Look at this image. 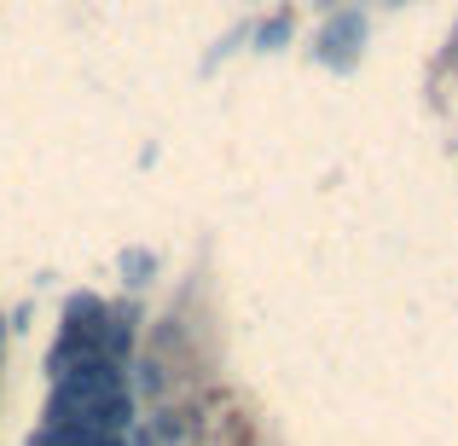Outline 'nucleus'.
I'll return each mask as SVG.
<instances>
[]
</instances>
